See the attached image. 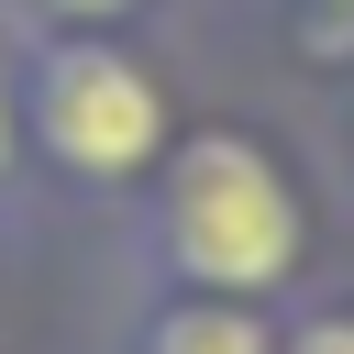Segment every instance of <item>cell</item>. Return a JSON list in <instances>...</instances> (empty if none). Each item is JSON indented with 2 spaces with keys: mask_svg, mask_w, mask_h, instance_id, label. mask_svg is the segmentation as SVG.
Listing matches in <instances>:
<instances>
[{
  "mask_svg": "<svg viewBox=\"0 0 354 354\" xmlns=\"http://www.w3.org/2000/svg\"><path fill=\"white\" fill-rule=\"evenodd\" d=\"M22 166V66H11V44H0V177Z\"/></svg>",
  "mask_w": 354,
  "mask_h": 354,
  "instance_id": "cell-6",
  "label": "cell"
},
{
  "mask_svg": "<svg viewBox=\"0 0 354 354\" xmlns=\"http://www.w3.org/2000/svg\"><path fill=\"white\" fill-rule=\"evenodd\" d=\"M299 188L254 133H177L155 166V254L188 299H266L299 277Z\"/></svg>",
  "mask_w": 354,
  "mask_h": 354,
  "instance_id": "cell-1",
  "label": "cell"
},
{
  "mask_svg": "<svg viewBox=\"0 0 354 354\" xmlns=\"http://www.w3.org/2000/svg\"><path fill=\"white\" fill-rule=\"evenodd\" d=\"M277 354H354V310H321V321H299Z\"/></svg>",
  "mask_w": 354,
  "mask_h": 354,
  "instance_id": "cell-4",
  "label": "cell"
},
{
  "mask_svg": "<svg viewBox=\"0 0 354 354\" xmlns=\"http://www.w3.org/2000/svg\"><path fill=\"white\" fill-rule=\"evenodd\" d=\"M144 354H277V332L254 321V299H177L144 321Z\"/></svg>",
  "mask_w": 354,
  "mask_h": 354,
  "instance_id": "cell-3",
  "label": "cell"
},
{
  "mask_svg": "<svg viewBox=\"0 0 354 354\" xmlns=\"http://www.w3.org/2000/svg\"><path fill=\"white\" fill-rule=\"evenodd\" d=\"M22 144H44L77 188H133L166 166L177 122H166V88L133 44L111 33H44L33 66H22Z\"/></svg>",
  "mask_w": 354,
  "mask_h": 354,
  "instance_id": "cell-2",
  "label": "cell"
},
{
  "mask_svg": "<svg viewBox=\"0 0 354 354\" xmlns=\"http://www.w3.org/2000/svg\"><path fill=\"white\" fill-rule=\"evenodd\" d=\"M33 11H44L55 33H111V22L133 11V0H33Z\"/></svg>",
  "mask_w": 354,
  "mask_h": 354,
  "instance_id": "cell-5",
  "label": "cell"
}]
</instances>
